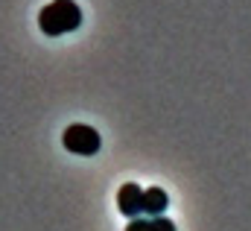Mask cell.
Segmentation results:
<instances>
[{
	"mask_svg": "<svg viewBox=\"0 0 251 231\" xmlns=\"http://www.w3.org/2000/svg\"><path fill=\"white\" fill-rule=\"evenodd\" d=\"M38 27L50 38L73 32V29L82 27V9H79L76 0H53L38 12Z\"/></svg>",
	"mask_w": 251,
	"mask_h": 231,
	"instance_id": "obj_1",
	"label": "cell"
},
{
	"mask_svg": "<svg viewBox=\"0 0 251 231\" xmlns=\"http://www.w3.org/2000/svg\"><path fill=\"white\" fill-rule=\"evenodd\" d=\"M62 144L73 155H97L100 152V135H97L94 126H85V123L67 126L62 135Z\"/></svg>",
	"mask_w": 251,
	"mask_h": 231,
	"instance_id": "obj_2",
	"label": "cell"
},
{
	"mask_svg": "<svg viewBox=\"0 0 251 231\" xmlns=\"http://www.w3.org/2000/svg\"><path fill=\"white\" fill-rule=\"evenodd\" d=\"M117 208H120V214L123 217H140L143 214V187L140 184H123L120 190H117Z\"/></svg>",
	"mask_w": 251,
	"mask_h": 231,
	"instance_id": "obj_3",
	"label": "cell"
},
{
	"mask_svg": "<svg viewBox=\"0 0 251 231\" xmlns=\"http://www.w3.org/2000/svg\"><path fill=\"white\" fill-rule=\"evenodd\" d=\"M170 199H167V190L164 187H146L143 190V214L149 217H161L167 211Z\"/></svg>",
	"mask_w": 251,
	"mask_h": 231,
	"instance_id": "obj_4",
	"label": "cell"
},
{
	"mask_svg": "<svg viewBox=\"0 0 251 231\" xmlns=\"http://www.w3.org/2000/svg\"><path fill=\"white\" fill-rule=\"evenodd\" d=\"M149 229L152 231H176V223L167 220V217H152L149 220Z\"/></svg>",
	"mask_w": 251,
	"mask_h": 231,
	"instance_id": "obj_5",
	"label": "cell"
},
{
	"mask_svg": "<svg viewBox=\"0 0 251 231\" xmlns=\"http://www.w3.org/2000/svg\"><path fill=\"white\" fill-rule=\"evenodd\" d=\"M126 231H152V229H149V220H140V217H134V220L126 226Z\"/></svg>",
	"mask_w": 251,
	"mask_h": 231,
	"instance_id": "obj_6",
	"label": "cell"
}]
</instances>
